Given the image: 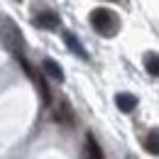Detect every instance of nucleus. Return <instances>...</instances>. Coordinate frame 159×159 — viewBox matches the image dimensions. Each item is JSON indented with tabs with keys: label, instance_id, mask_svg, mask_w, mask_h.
Here are the masks:
<instances>
[{
	"label": "nucleus",
	"instance_id": "f257e3e1",
	"mask_svg": "<svg viewBox=\"0 0 159 159\" xmlns=\"http://www.w3.org/2000/svg\"><path fill=\"white\" fill-rule=\"evenodd\" d=\"M0 37H2V44H5L15 57H25V39H22V34H20V27L12 20L0 22Z\"/></svg>",
	"mask_w": 159,
	"mask_h": 159
},
{
	"label": "nucleus",
	"instance_id": "f03ea898",
	"mask_svg": "<svg viewBox=\"0 0 159 159\" xmlns=\"http://www.w3.org/2000/svg\"><path fill=\"white\" fill-rule=\"evenodd\" d=\"M91 25H93V30L100 32L103 37H113V34L118 32V27H120L118 17H115L110 10H105V7H96V10L91 12Z\"/></svg>",
	"mask_w": 159,
	"mask_h": 159
},
{
	"label": "nucleus",
	"instance_id": "7ed1b4c3",
	"mask_svg": "<svg viewBox=\"0 0 159 159\" xmlns=\"http://www.w3.org/2000/svg\"><path fill=\"white\" fill-rule=\"evenodd\" d=\"M34 25H37L39 30H57L61 25V20H59V15H57L54 10H42V12L34 15Z\"/></svg>",
	"mask_w": 159,
	"mask_h": 159
},
{
	"label": "nucleus",
	"instance_id": "20e7f679",
	"mask_svg": "<svg viewBox=\"0 0 159 159\" xmlns=\"http://www.w3.org/2000/svg\"><path fill=\"white\" fill-rule=\"evenodd\" d=\"M54 120L61 125H74V113H71L69 100H59V108L54 110Z\"/></svg>",
	"mask_w": 159,
	"mask_h": 159
},
{
	"label": "nucleus",
	"instance_id": "39448f33",
	"mask_svg": "<svg viewBox=\"0 0 159 159\" xmlns=\"http://www.w3.org/2000/svg\"><path fill=\"white\" fill-rule=\"evenodd\" d=\"M115 105L122 113H132L137 108V96H132V93H118L115 96Z\"/></svg>",
	"mask_w": 159,
	"mask_h": 159
},
{
	"label": "nucleus",
	"instance_id": "423d86ee",
	"mask_svg": "<svg viewBox=\"0 0 159 159\" xmlns=\"http://www.w3.org/2000/svg\"><path fill=\"white\" fill-rule=\"evenodd\" d=\"M64 42H66V47H69V49H71L76 57H81V59H88V54H86L83 44L76 39V34H74V32H64Z\"/></svg>",
	"mask_w": 159,
	"mask_h": 159
},
{
	"label": "nucleus",
	"instance_id": "0eeeda50",
	"mask_svg": "<svg viewBox=\"0 0 159 159\" xmlns=\"http://www.w3.org/2000/svg\"><path fill=\"white\" fill-rule=\"evenodd\" d=\"M42 69H44L47 76H52L54 81H59V83L64 81V71H61V66L54 59H44V61H42Z\"/></svg>",
	"mask_w": 159,
	"mask_h": 159
},
{
	"label": "nucleus",
	"instance_id": "6e6552de",
	"mask_svg": "<svg viewBox=\"0 0 159 159\" xmlns=\"http://www.w3.org/2000/svg\"><path fill=\"white\" fill-rule=\"evenodd\" d=\"M144 69H147V74L159 76V54H154V52H147V54H144Z\"/></svg>",
	"mask_w": 159,
	"mask_h": 159
},
{
	"label": "nucleus",
	"instance_id": "1a4fd4ad",
	"mask_svg": "<svg viewBox=\"0 0 159 159\" xmlns=\"http://www.w3.org/2000/svg\"><path fill=\"white\" fill-rule=\"evenodd\" d=\"M86 147H88V157L91 159H105V154H103V149H100V144L96 142L93 135H86Z\"/></svg>",
	"mask_w": 159,
	"mask_h": 159
},
{
	"label": "nucleus",
	"instance_id": "9d476101",
	"mask_svg": "<svg viewBox=\"0 0 159 159\" xmlns=\"http://www.w3.org/2000/svg\"><path fill=\"white\" fill-rule=\"evenodd\" d=\"M144 149L149 154H159V130H152L147 137H144Z\"/></svg>",
	"mask_w": 159,
	"mask_h": 159
},
{
	"label": "nucleus",
	"instance_id": "9b49d317",
	"mask_svg": "<svg viewBox=\"0 0 159 159\" xmlns=\"http://www.w3.org/2000/svg\"><path fill=\"white\" fill-rule=\"evenodd\" d=\"M110 2H120V0H110Z\"/></svg>",
	"mask_w": 159,
	"mask_h": 159
},
{
	"label": "nucleus",
	"instance_id": "f8f14e48",
	"mask_svg": "<svg viewBox=\"0 0 159 159\" xmlns=\"http://www.w3.org/2000/svg\"><path fill=\"white\" fill-rule=\"evenodd\" d=\"M17 2H20V0H17Z\"/></svg>",
	"mask_w": 159,
	"mask_h": 159
}]
</instances>
